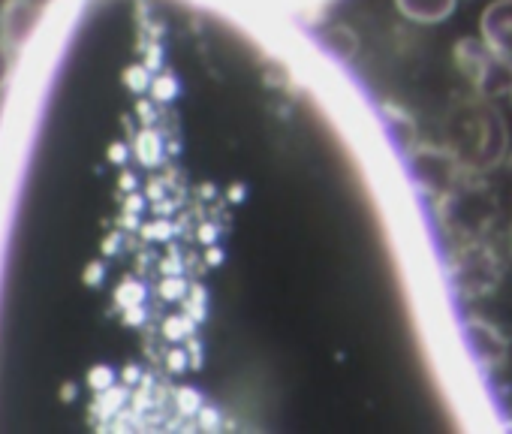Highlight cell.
<instances>
[{
	"label": "cell",
	"mask_w": 512,
	"mask_h": 434,
	"mask_svg": "<svg viewBox=\"0 0 512 434\" xmlns=\"http://www.w3.org/2000/svg\"><path fill=\"white\" fill-rule=\"evenodd\" d=\"M461 332H464L467 350L473 353L479 368L497 371V368L506 365V359H509V338L503 335L500 326H494L491 320L473 314V317H467L461 323Z\"/></svg>",
	"instance_id": "6"
},
{
	"label": "cell",
	"mask_w": 512,
	"mask_h": 434,
	"mask_svg": "<svg viewBox=\"0 0 512 434\" xmlns=\"http://www.w3.org/2000/svg\"><path fill=\"white\" fill-rule=\"evenodd\" d=\"M506 160H509V169H512V154H509V157H506Z\"/></svg>",
	"instance_id": "13"
},
{
	"label": "cell",
	"mask_w": 512,
	"mask_h": 434,
	"mask_svg": "<svg viewBox=\"0 0 512 434\" xmlns=\"http://www.w3.org/2000/svg\"><path fill=\"white\" fill-rule=\"evenodd\" d=\"M455 64H458L461 76L470 82L473 94H479L491 103L500 97H512V61L503 58L500 52H494L482 37L461 40L455 46Z\"/></svg>",
	"instance_id": "4"
},
{
	"label": "cell",
	"mask_w": 512,
	"mask_h": 434,
	"mask_svg": "<svg viewBox=\"0 0 512 434\" xmlns=\"http://www.w3.org/2000/svg\"><path fill=\"white\" fill-rule=\"evenodd\" d=\"M395 7L416 25H440L455 13L458 0H395Z\"/></svg>",
	"instance_id": "9"
},
{
	"label": "cell",
	"mask_w": 512,
	"mask_h": 434,
	"mask_svg": "<svg viewBox=\"0 0 512 434\" xmlns=\"http://www.w3.org/2000/svg\"><path fill=\"white\" fill-rule=\"evenodd\" d=\"M7 7H10V0H0V13H4Z\"/></svg>",
	"instance_id": "12"
},
{
	"label": "cell",
	"mask_w": 512,
	"mask_h": 434,
	"mask_svg": "<svg viewBox=\"0 0 512 434\" xmlns=\"http://www.w3.org/2000/svg\"><path fill=\"white\" fill-rule=\"evenodd\" d=\"M446 275L461 299H485L500 287L503 266L485 239H464L446 260Z\"/></svg>",
	"instance_id": "2"
},
{
	"label": "cell",
	"mask_w": 512,
	"mask_h": 434,
	"mask_svg": "<svg viewBox=\"0 0 512 434\" xmlns=\"http://www.w3.org/2000/svg\"><path fill=\"white\" fill-rule=\"evenodd\" d=\"M40 25V4L37 0H10V7L0 13V37H4L16 52L28 46Z\"/></svg>",
	"instance_id": "7"
},
{
	"label": "cell",
	"mask_w": 512,
	"mask_h": 434,
	"mask_svg": "<svg viewBox=\"0 0 512 434\" xmlns=\"http://www.w3.org/2000/svg\"><path fill=\"white\" fill-rule=\"evenodd\" d=\"M16 58H19V52L4 37H0V91L10 85V79L16 73Z\"/></svg>",
	"instance_id": "11"
},
{
	"label": "cell",
	"mask_w": 512,
	"mask_h": 434,
	"mask_svg": "<svg viewBox=\"0 0 512 434\" xmlns=\"http://www.w3.org/2000/svg\"><path fill=\"white\" fill-rule=\"evenodd\" d=\"M410 175L422 187V193L437 202L449 190H455L467 172H464L461 160L452 154V148L446 142L443 145H428L425 142V145H416L410 151Z\"/></svg>",
	"instance_id": "5"
},
{
	"label": "cell",
	"mask_w": 512,
	"mask_h": 434,
	"mask_svg": "<svg viewBox=\"0 0 512 434\" xmlns=\"http://www.w3.org/2000/svg\"><path fill=\"white\" fill-rule=\"evenodd\" d=\"M323 46L335 55V58H341V61H350L353 55H356V49H359V37L347 28V25H335V28H329V31H323Z\"/></svg>",
	"instance_id": "10"
},
{
	"label": "cell",
	"mask_w": 512,
	"mask_h": 434,
	"mask_svg": "<svg viewBox=\"0 0 512 434\" xmlns=\"http://www.w3.org/2000/svg\"><path fill=\"white\" fill-rule=\"evenodd\" d=\"M446 145L461 160L464 172H488L509 157V133L491 100L473 94L446 115Z\"/></svg>",
	"instance_id": "1"
},
{
	"label": "cell",
	"mask_w": 512,
	"mask_h": 434,
	"mask_svg": "<svg viewBox=\"0 0 512 434\" xmlns=\"http://www.w3.org/2000/svg\"><path fill=\"white\" fill-rule=\"evenodd\" d=\"M437 217H440V224L461 242L482 239L497 217V202H494L491 190L461 178V184L455 190H449L443 199H437Z\"/></svg>",
	"instance_id": "3"
},
{
	"label": "cell",
	"mask_w": 512,
	"mask_h": 434,
	"mask_svg": "<svg viewBox=\"0 0 512 434\" xmlns=\"http://www.w3.org/2000/svg\"><path fill=\"white\" fill-rule=\"evenodd\" d=\"M482 40L512 61V0H491L479 19Z\"/></svg>",
	"instance_id": "8"
}]
</instances>
